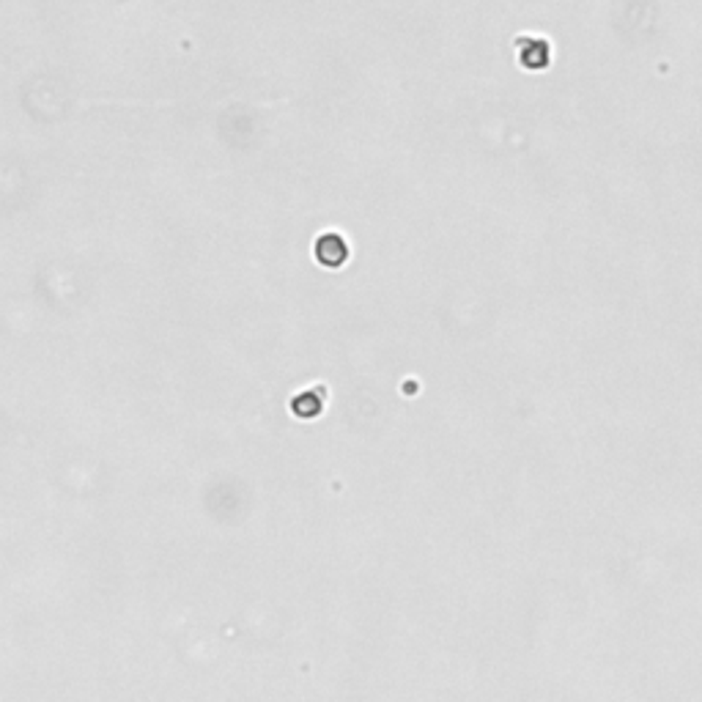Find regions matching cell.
Masks as SVG:
<instances>
[{"instance_id":"obj_1","label":"cell","mask_w":702,"mask_h":702,"mask_svg":"<svg viewBox=\"0 0 702 702\" xmlns=\"http://www.w3.org/2000/svg\"><path fill=\"white\" fill-rule=\"evenodd\" d=\"M351 247L348 242L338 234V231H327L316 239V261L327 270H340L343 263L348 261Z\"/></svg>"}]
</instances>
